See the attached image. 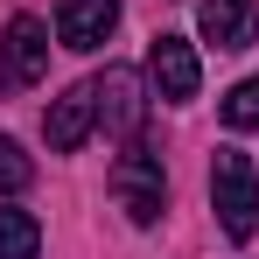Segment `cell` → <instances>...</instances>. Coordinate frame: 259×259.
Returning a JSON list of instances; mask_svg holds the SVG:
<instances>
[{
	"label": "cell",
	"mask_w": 259,
	"mask_h": 259,
	"mask_svg": "<svg viewBox=\"0 0 259 259\" xmlns=\"http://www.w3.org/2000/svg\"><path fill=\"white\" fill-rule=\"evenodd\" d=\"M28 182H35V161L21 154V140H7V133H0V196H21Z\"/></svg>",
	"instance_id": "obj_10"
},
{
	"label": "cell",
	"mask_w": 259,
	"mask_h": 259,
	"mask_svg": "<svg viewBox=\"0 0 259 259\" xmlns=\"http://www.w3.org/2000/svg\"><path fill=\"white\" fill-rule=\"evenodd\" d=\"M91 98H98V126L112 133V140H133V133H140V112H147V98H140V70L105 63V77H91Z\"/></svg>",
	"instance_id": "obj_4"
},
{
	"label": "cell",
	"mask_w": 259,
	"mask_h": 259,
	"mask_svg": "<svg viewBox=\"0 0 259 259\" xmlns=\"http://www.w3.org/2000/svg\"><path fill=\"white\" fill-rule=\"evenodd\" d=\"M42 70H49V28L35 14H14L7 21V42H0V77L14 91H28V84H42Z\"/></svg>",
	"instance_id": "obj_5"
},
{
	"label": "cell",
	"mask_w": 259,
	"mask_h": 259,
	"mask_svg": "<svg viewBox=\"0 0 259 259\" xmlns=\"http://www.w3.org/2000/svg\"><path fill=\"white\" fill-rule=\"evenodd\" d=\"M196 28H203L210 49H245L259 35V7H252V0H203Z\"/></svg>",
	"instance_id": "obj_8"
},
{
	"label": "cell",
	"mask_w": 259,
	"mask_h": 259,
	"mask_svg": "<svg viewBox=\"0 0 259 259\" xmlns=\"http://www.w3.org/2000/svg\"><path fill=\"white\" fill-rule=\"evenodd\" d=\"M91 126H98V98H91V84H70V91L42 112V140H49V154H77V147L91 140Z\"/></svg>",
	"instance_id": "obj_6"
},
{
	"label": "cell",
	"mask_w": 259,
	"mask_h": 259,
	"mask_svg": "<svg viewBox=\"0 0 259 259\" xmlns=\"http://www.w3.org/2000/svg\"><path fill=\"white\" fill-rule=\"evenodd\" d=\"M210 210L224 224V238H252L259 231V175H252V154H238V147H217L210 161Z\"/></svg>",
	"instance_id": "obj_1"
},
{
	"label": "cell",
	"mask_w": 259,
	"mask_h": 259,
	"mask_svg": "<svg viewBox=\"0 0 259 259\" xmlns=\"http://www.w3.org/2000/svg\"><path fill=\"white\" fill-rule=\"evenodd\" d=\"M42 252V224L21 203H0V259H35Z\"/></svg>",
	"instance_id": "obj_9"
},
{
	"label": "cell",
	"mask_w": 259,
	"mask_h": 259,
	"mask_svg": "<svg viewBox=\"0 0 259 259\" xmlns=\"http://www.w3.org/2000/svg\"><path fill=\"white\" fill-rule=\"evenodd\" d=\"M112 196H119V210L133 217V224H154L161 217V203H168V175H161V154L133 133L126 154L112 161Z\"/></svg>",
	"instance_id": "obj_2"
},
{
	"label": "cell",
	"mask_w": 259,
	"mask_h": 259,
	"mask_svg": "<svg viewBox=\"0 0 259 259\" xmlns=\"http://www.w3.org/2000/svg\"><path fill=\"white\" fill-rule=\"evenodd\" d=\"M112 28H119V0H63L56 7V42L77 56H91Z\"/></svg>",
	"instance_id": "obj_7"
},
{
	"label": "cell",
	"mask_w": 259,
	"mask_h": 259,
	"mask_svg": "<svg viewBox=\"0 0 259 259\" xmlns=\"http://www.w3.org/2000/svg\"><path fill=\"white\" fill-rule=\"evenodd\" d=\"M147 84L161 105H189L196 91H203V63H196V49L182 42V35H154L147 49Z\"/></svg>",
	"instance_id": "obj_3"
},
{
	"label": "cell",
	"mask_w": 259,
	"mask_h": 259,
	"mask_svg": "<svg viewBox=\"0 0 259 259\" xmlns=\"http://www.w3.org/2000/svg\"><path fill=\"white\" fill-rule=\"evenodd\" d=\"M224 126H238V133H252V126H259V77L231 84V98H224Z\"/></svg>",
	"instance_id": "obj_11"
}]
</instances>
